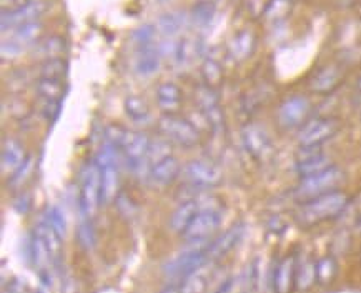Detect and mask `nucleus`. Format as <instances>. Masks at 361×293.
Wrapping results in <instances>:
<instances>
[{"label": "nucleus", "instance_id": "nucleus-1", "mask_svg": "<svg viewBox=\"0 0 361 293\" xmlns=\"http://www.w3.org/2000/svg\"><path fill=\"white\" fill-rule=\"evenodd\" d=\"M348 202L350 197L345 192L333 190V192L323 193L320 197L302 202V205L295 212V220L303 229H310V227L340 215L345 210V207L348 205Z\"/></svg>", "mask_w": 361, "mask_h": 293}, {"label": "nucleus", "instance_id": "nucleus-2", "mask_svg": "<svg viewBox=\"0 0 361 293\" xmlns=\"http://www.w3.org/2000/svg\"><path fill=\"white\" fill-rule=\"evenodd\" d=\"M102 205V172L97 162H87L82 170L78 212L82 218H92Z\"/></svg>", "mask_w": 361, "mask_h": 293}, {"label": "nucleus", "instance_id": "nucleus-3", "mask_svg": "<svg viewBox=\"0 0 361 293\" xmlns=\"http://www.w3.org/2000/svg\"><path fill=\"white\" fill-rule=\"evenodd\" d=\"M159 130L166 140L177 143L182 148H193L202 140L200 130L193 125V122L175 114H165L159 120Z\"/></svg>", "mask_w": 361, "mask_h": 293}, {"label": "nucleus", "instance_id": "nucleus-4", "mask_svg": "<svg viewBox=\"0 0 361 293\" xmlns=\"http://www.w3.org/2000/svg\"><path fill=\"white\" fill-rule=\"evenodd\" d=\"M341 180H343V172L333 165L331 169L322 172V174L300 180V184L293 190V195L298 200H302V202H307L310 198L320 197L323 193L336 190L338 185L341 184Z\"/></svg>", "mask_w": 361, "mask_h": 293}, {"label": "nucleus", "instance_id": "nucleus-5", "mask_svg": "<svg viewBox=\"0 0 361 293\" xmlns=\"http://www.w3.org/2000/svg\"><path fill=\"white\" fill-rule=\"evenodd\" d=\"M152 145V140L148 138L147 133L143 132H128L125 138L120 153H122L123 164L133 175L142 177V174L148 177L147 169V153Z\"/></svg>", "mask_w": 361, "mask_h": 293}, {"label": "nucleus", "instance_id": "nucleus-6", "mask_svg": "<svg viewBox=\"0 0 361 293\" xmlns=\"http://www.w3.org/2000/svg\"><path fill=\"white\" fill-rule=\"evenodd\" d=\"M221 222H224V212H221L220 207L202 208L195 218L190 222L182 237L187 241H208V239L214 237L215 232H219Z\"/></svg>", "mask_w": 361, "mask_h": 293}, {"label": "nucleus", "instance_id": "nucleus-7", "mask_svg": "<svg viewBox=\"0 0 361 293\" xmlns=\"http://www.w3.org/2000/svg\"><path fill=\"white\" fill-rule=\"evenodd\" d=\"M242 145L245 152L257 162L268 160L273 153V143L270 135L258 124L245 125L242 130Z\"/></svg>", "mask_w": 361, "mask_h": 293}, {"label": "nucleus", "instance_id": "nucleus-8", "mask_svg": "<svg viewBox=\"0 0 361 293\" xmlns=\"http://www.w3.org/2000/svg\"><path fill=\"white\" fill-rule=\"evenodd\" d=\"M183 175L190 187L198 190H207L215 187L221 180V170L212 162L197 159L188 162L183 169Z\"/></svg>", "mask_w": 361, "mask_h": 293}, {"label": "nucleus", "instance_id": "nucleus-9", "mask_svg": "<svg viewBox=\"0 0 361 293\" xmlns=\"http://www.w3.org/2000/svg\"><path fill=\"white\" fill-rule=\"evenodd\" d=\"M338 127L340 125L335 119H314L303 125L296 140L302 148L322 147V143H325L328 138H331L338 132Z\"/></svg>", "mask_w": 361, "mask_h": 293}, {"label": "nucleus", "instance_id": "nucleus-10", "mask_svg": "<svg viewBox=\"0 0 361 293\" xmlns=\"http://www.w3.org/2000/svg\"><path fill=\"white\" fill-rule=\"evenodd\" d=\"M310 110H312V104L307 97L293 95L281 102L276 112V119L283 128H295L305 124Z\"/></svg>", "mask_w": 361, "mask_h": 293}, {"label": "nucleus", "instance_id": "nucleus-11", "mask_svg": "<svg viewBox=\"0 0 361 293\" xmlns=\"http://www.w3.org/2000/svg\"><path fill=\"white\" fill-rule=\"evenodd\" d=\"M208 262L207 250H188V252L180 253L178 257L169 260L164 265V275L169 278H185L193 270L202 267L203 263Z\"/></svg>", "mask_w": 361, "mask_h": 293}, {"label": "nucleus", "instance_id": "nucleus-12", "mask_svg": "<svg viewBox=\"0 0 361 293\" xmlns=\"http://www.w3.org/2000/svg\"><path fill=\"white\" fill-rule=\"evenodd\" d=\"M47 2L45 0H30L29 4L20 8H16V11H2V32L7 29L13 30L16 27L27 24V22L39 20V18L47 12Z\"/></svg>", "mask_w": 361, "mask_h": 293}, {"label": "nucleus", "instance_id": "nucleus-13", "mask_svg": "<svg viewBox=\"0 0 361 293\" xmlns=\"http://www.w3.org/2000/svg\"><path fill=\"white\" fill-rule=\"evenodd\" d=\"M333 167L331 157L320 150V147L302 148V155L298 157L295 164V172L300 175V179H307V177L322 174Z\"/></svg>", "mask_w": 361, "mask_h": 293}, {"label": "nucleus", "instance_id": "nucleus-14", "mask_svg": "<svg viewBox=\"0 0 361 293\" xmlns=\"http://www.w3.org/2000/svg\"><path fill=\"white\" fill-rule=\"evenodd\" d=\"M243 234H245V225L242 222L231 225L228 230L224 232V234L219 237V239L214 240L210 245H208L207 249L208 260L216 262V260L224 258L225 255L233 249V246H237L240 244V240L243 239Z\"/></svg>", "mask_w": 361, "mask_h": 293}, {"label": "nucleus", "instance_id": "nucleus-15", "mask_svg": "<svg viewBox=\"0 0 361 293\" xmlns=\"http://www.w3.org/2000/svg\"><path fill=\"white\" fill-rule=\"evenodd\" d=\"M296 262L295 255H286L285 258H281L275 270H273L271 277V287L275 293H291L295 287L296 280Z\"/></svg>", "mask_w": 361, "mask_h": 293}, {"label": "nucleus", "instance_id": "nucleus-16", "mask_svg": "<svg viewBox=\"0 0 361 293\" xmlns=\"http://www.w3.org/2000/svg\"><path fill=\"white\" fill-rule=\"evenodd\" d=\"M180 174H182V169H180L178 159L173 155H169L165 157L164 160L157 162L155 165H152L148 179H150V182L154 185L166 187V185H172L175 180L178 179Z\"/></svg>", "mask_w": 361, "mask_h": 293}, {"label": "nucleus", "instance_id": "nucleus-17", "mask_svg": "<svg viewBox=\"0 0 361 293\" xmlns=\"http://www.w3.org/2000/svg\"><path fill=\"white\" fill-rule=\"evenodd\" d=\"M215 262L208 260L207 263H203L202 267L193 270L192 273H188L187 277L182 278L178 287V293H205L212 278V265Z\"/></svg>", "mask_w": 361, "mask_h": 293}, {"label": "nucleus", "instance_id": "nucleus-18", "mask_svg": "<svg viewBox=\"0 0 361 293\" xmlns=\"http://www.w3.org/2000/svg\"><path fill=\"white\" fill-rule=\"evenodd\" d=\"M160 47H155L154 44L145 45V47H138L135 55V72L142 77L154 76L159 72L161 64Z\"/></svg>", "mask_w": 361, "mask_h": 293}, {"label": "nucleus", "instance_id": "nucleus-19", "mask_svg": "<svg viewBox=\"0 0 361 293\" xmlns=\"http://www.w3.org/2000/svg\"><path fill=\"white\" fill-rule=\"evenodd\" d=\"M27 159L25 148L16 138H6L2 143V155H0V164H2L4 174H13L18 167L24 164Z\"/></svg>", "mask_w": 361, "mask_h": 293}, {"label": "nucleus", "instance_id": "nucleus-20", "mask_svg": "<svg viewBox=\"0 0 361 293\" xmlns=\"http://www.w3.org/2000/svg\"><path fill=\"white\" fill-rule=\"evenodd\" d=\"M155 99L157 105L164 114H177L182 105V90L177 83L164 82L157 87Z\"/></svg>", "mask_w": 361, "mask_h": 293}, {"label": "nucleus", "instance_id": "nucleus-21", "mask_svg": "<svg viewBox=\"0 0 361 293\" xmlns=\"http://www.w3.org/2000/svg\"><path fill=\"white\" fill-rule=\"evenodd\" d=\"M341 82V72L335 65H326L310 78V88L317 94H330Z\"/></svg>", "mask_w": 361, "mask_h": 293}, {"label": "nucleus", "instance_id": "nucleus-22", "mask_svg": "<svg viewBox=\"0 0 361 293\" xmlns=\"http://www.w3.org/2000/svg\"><path fill=\"white\" fill-rule=\"evenodd\" d=\"M198 212H200V205H198L197 198L185 200V202H182L175 208L172 217H170V230L182 235Z\"/></svg>", "mask_w": 361, "mask_h": 293}, {"label": "nucleus", "instance_id": "nucleus-23", "mask_svg": "<svg viewBox=\"0 0 361 293\" xmlns=\"http://www.w3.org/2000/svg\"><path fill=\"white\" fill-rule=\"evenodd\" d=\"M257 47V37L252 30H240L230 40L228 54L235 62H243L248 57H252L253 50Z\"/></svg>", "mask_w": 361, "mask_h": 293}, {"label": "nucleus", "instance_id": "nucleus-24", "mask_svg": "<svg viewBox=\"0 0 361 293\" xmlns=\"http://www.w3.org/2000/svg\"><path fill=\"white\" fill-rule=\"evenodd\" d=\"M66 87L63 78H44L39 77L35 82V94L39 97L42 105L44 104H60Z\"/></svg>", "mask_w": 361, "mask_h": 293}, {"label": "nucleus", "instance_id": "nucleus-25", "mask_svg": "<svg viewBox=\"0 0 361 293\" xmlns=\"http://www.w3.org/2000/svg\"><path fill=\"white\" fill-rule=\"evenodd\" d=\"M67 50L66 39L60 35H50L45 39H39L34 44V55L39 59H60Z\"/></svg>", "mask_w": 361, "mask_h": 293}, {"label": "nucleus", "instance_id": "nucleus-26", "mask_svg": "<svg viewBox=\"0 0 361 293\" xmlns=\"http://www.w3.org/2000/svg\"><path fill=\"white\" fill-rule=\"evenodd\" d=\"M123 112L128 120L137 125H148L152 120L150 107L138 95H128L123 100Z\"/></svg>", "mask_w": 361, "mask_h": 293}, {"label": "nucleus", "instance_id": "nucleus-27", "mask_svg": "<svg viewBox=\"0 0 361 293\" xmlns=\"http://www.w3.org/2000/svg\"><path fill=\"white\" fill-rule=\"evenodd\" d=\"M216 13V6L212 0H198L193 4L192 11H190L188 17L190 22L197 27V29H205L214 22V17Z\"/></svg>", "mask_w": 361, "mask_h": 293}, {"label": "nucleus", "instance_id": "nucleus-28", "mask_svg": "<svg viewBox=\"0 0 361 293\" xmlns=\"http://www.w3.org/2000/svg\"><path fill=\"white\" fill-rule=\"evenodd\" d=\"M190 17L185 12H169L164 13L157 22V29H159L165 37L177 35L185 25L188 24Z\"/></svg>", "mask_w": 361, "mask_h": 293}, {"label": "nucleus", "instance_id": "nucleus-29", "mask_svg": "<svg viewBox=\"0 0 361 293\" xmlns=\"http://www.w3.org/2000/svg\"><path fill=\"white\" fill-rule=\"evenodd\" d=\"M42 30H44V25H42L40 20L27 22V24L18 25L12 30V40L18 42L22 47H25V45L35 44L40 39Z\"/></svg>", "mask_w": 361, "mask_h": 293}, {"label": "nucleus", "instance_id": "nucleus-30", "mask_svg": "<svg viewBox=\"0 0 361 293\" xmlns=\"http://www.w3.org/2000/svg\"><path fill=\"white\" fill-rule=\"evenodd\" d=\"M317 280V262L314 260H305L296 267V290L307 292L314 285Z\"/></svg>", "mask_w": 361, "mask_h": 293}, {"label": "nucleus", "instance_id": "nucleus-31", "mask_svg": "<svg viewBox=\"0 0 361 293\" xmlns=\"http://www.w3.org/2000/svg\"><path fill=\"white\" fill-rule=\"evenodd\" d=\"M195 54H198V47H197V42H193L192 39H182L177 42L173 50V62L177 67H183L192 62L195 59Z\"/></svg>", "mask_w": 361, "mask_h": 293}, {"label": "nucleus", "instance_id": "nucleus-32", "mask_svg": "<svg viewBox=\"0 0 361 293\" xmlns=\"http://www.w3.org/2000/svg\"><path fill=\"white\" fill-rule=\"evenodd\" d=\"M77 240L85 252H92L95 249L97 234L92 225V218H82L80 225L77 227Z\"/></svg>", "mask_w": 361, "mask_h": 293}, {"label": "nucleus", "instance_id": "nucleus-33", "mask_svg": "<svg viewBox=\"0 0 361 293\" xmlns=\"http://www.w3.org/2000/svg\"><path fill=\"white\" fill-rule=\"evenodd\" d=\"M172 155V145H170V140H166V138H159V140L152 142L150 148H148V153H147V169H148V174H150V169L152 165H155L157 162L164 160L165 157Z\"/></svg>", "mask_w": 361, "mask_h": 293}, {"label": "nucleus", "instance_id": "nucleus-34", "mask_svg": "<svg viewBox=\"0 0 361 293\" xmlns=\"http://www.w3.org/2000/svg\"><path fill=\"white\" fill-rule=\"evenodd\" d=\"M202 78L208 87H216L224 80V71H221V65L219 60L215 59H207L202 64Z\"/></svg>", "mask_w": 361, "mask_h": 293}, {"label": "nucleus", "instance_id": "nucleus-35", "mask_svg": "<svg viewBox=\"0 0 361 293\" xmlns=\"http://www.w3.org/2000/svg\"><path fill=\"white\" fill-rule=\"evenodd\" d=\"M67 73V62L62 57L44 60L39 67V77L44 78H63Z\"/></svg>", "mask_w": 361, "mask_h": 293}, {"label": "nucleus", "instance_id": "nucleus-36", "mask_svg": "<svg viewBox=\"0 0 361 293\" xmlns=\"http://www.w3.org/2000/svg\"><path fill=\"white\" fill-rule=\"evenodd\" d=\"M338 272V265H336V260L330 257H323L317 262V280L323 283V285H326V283H331L333 278H335Z\"/></svg>", "mask_w": 361, "mask_h": 293}, {"label": "nucleus", "instance_id": "nucleus-37", "mask_svg": "<svg viewBox=\"0 0 361 293\" xmlns=\"http://www.w3.org/2000/svg\"><path fill=\"white\" fill-rule=\"evenodd\" d=\"M44 218L54 227L55 232H57L62 239H66L67 237V220H66V215H63V212L60 210V207H57V205L49 207L47 212H45Z\"/></svg>", "mask_w": 361, "mask_h": 293}, {"label": "nucleus", "instance_id": "nucleus-38", "mask_svg": "<svg viewBox=\"0 0 361 293\" xmlns=\"http://www.w3.org/2000/svg\"><path fill=\"white\" fill-rule=\"evenodd\" d=\"M32 170H34V159H32L30 155H27L24 164L18 167V169L11 175V179H8V182H7V187H11V189L22 187V185L25 184V180L30 177Z\"/></svg>", "mask_w": 361, "mask_h": 293}, {"label": "nucleus", "instance_id": "nucleus-39", "mask_svg": "<svg viewBox=\"0 0 361 293\" xmlns=\"http://www.w3.org/2000/svg\"><path fill=\"white\" fill-rule=\"evenodd\" d=\"M290 11V0H270L263 12L268 20H280Z\"/></svg>", "mask_w": 361, "mask_h": 293}, {"label": "nucleus", "instance_id": "nucleus-40", "mask_svg": "<svg viewBox=\"0 0 361 293\" xmlns=\"http://www.w3.org/2000/svg\"><path fill=\"white\" fill-rule=\"evenodd\" d=\"M155 32H157V29H155L154 25H142V27H138V29L132 34V40L135 42L137 49L154 44Z\"/></svg>", "mask_w": 361, "mask_h": 293}, {"label": "nucleus", "instance_id": "nucleus-41", "mask_svg": "<svg viewBox=\"0 0 361 293\" xmlns=\"http://www.w3.org/2000/svg\"><path fill=\"white\" fill-rule=\"evenodd\" d=\"M262 104H263V94L260 90L247 92L242 99V110L247 112V114H253V112L260 109Z\"/></svg>", "mask_w": 361, "mask_h": 293}, {"label": "nucleus", "instance_id": "nucleus-42", "mask_svg": "<svg viewBox=\"0 0 361 293\" xmlns=\"http://www.w3.org/2000/svg\"><path fill=\"white\" fill-rule=\"evenodd\" d=\"M22 50H24V47H22V45L16 40L8 39V40L2 42V57L4 59L17 57V55L22 54Z\"/></svg>", "mask_w": 361, "mask_h": 293}, {"label": "nucleus", "instance_id": "nucleus-43", "mask_svg": "<svg viewBox=\"0 0 361 293\" xmlns=\"http://www.w3.org/2000/svg\"><path fill=\"white\" fill-rule=\"evenodd\" d=\"M13 208H16L18 213H22V215L29 212V208H30V195L29 193L20 195V197H18L16 202H13Z\"/></svg>", "mask_w": 361, "mask_h": 293}, {"label": "nucleus", "instance_id": "nucleus-44", "mask_svg": "<svg viewBox=\"0 0 361 293\" xmlns=\"http://www.w3.org/2000/svg\"><path fill=\"white\" fill-rule=\"evenodd\" d=\"M338 2H340L341 6H351V4H353L355 0H338Z\"/></svg>", "mask_w": 361, "mask_h": 293}, {"label": "nucleus", "instance_id": "nucleus-45", "mask_svg": "<svg viewBox=\"0 0 361 293\" xmlns=\"http://www.w3.org/2000/svg\"><path fill=\"white\" fill-rule=\"evenodd\" d=\"M358 90H361V78L358 80Z\"/></svg>", "mask_w": 361, "mask_h": 293}, {"label": "nucleus", "instance_id": "nucleus-46", "mask_svg": "<svg viewBox=\"0 0 361 293\" xmlns=\"http://www.w3.org/2000/svg\"><path fill=\"white\" fill-rule=\"evenodd\" d=\"M159 2H166V0H159Z\"/></svg>", "mask_w": 361, "mask_h": 293}, {"label": "nucleus", "instance_id": "nucleus-47", "mask_svg": "<svg viewBox=\"0 0 361 293\" xmlns=\"http://www.w3.org/2000/svg\"><path fill=\"white\" fill-rule=\"evenodd\" d=\"M39 293H40V292H39Z\"/></svg>", "mask_w": 361, "mask_h": 293}]
</instances>
